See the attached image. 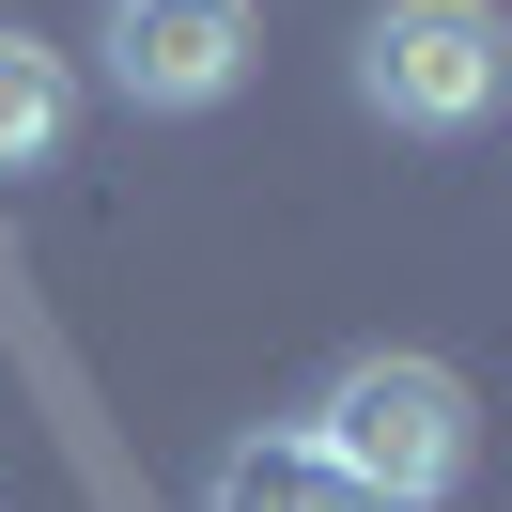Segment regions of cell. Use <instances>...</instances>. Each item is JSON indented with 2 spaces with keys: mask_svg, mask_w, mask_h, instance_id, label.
<instances>
[{
  "mask_svg": "<svg viewBox=\"0 0 512 512\" xmlns=\"http://www.w3.org/2000/svg\"><path fill=\"white\" fill-rule=\"evenodd\" d=\"M311 450H326L373 512H435L450 481H466V450H481L466 373H450V357H342L326 404H311Z\"/></svg>",
  "mask_w": 512,
  "mask_h": 512,
  "instance_id": "6da1fadb",
  "label": "cell"
},
{
  "mask_svg": "<svg viewBox=\"0 0 512 512\" xmlns=\"http://www.w3.org/2000/svg\"><path fill=\"white\" fill-rule=\"evenodd\" d=\"M497 94H512V16L497 0H388L373 32H357V109L404 125V140L497 125Z\"/></svg>",
  "mask_w": 512,
  "mask_h": 512,
  "instance_id": "7a4b0ae2",
  "label": "cell"
},
{
  "mask_svg": "<svg viewBox=\"0 0 512 512\" xmlns=\"http://www.w3.org/2000/svg\"><path fill=\"white\" fill-rule=\"evenodd\" d=\"M94 47H109V94L125 109H218V94H249L264 16L249 0H109Z\"/></svg>",
  "mask_w": 512,
  "mask_h": 512,
  "instance_id": "3957f363",
  "label": "cell"
},
{
  "mask_svg": "<svg viewBox=\"0 0 512 512\" xmlns=\"http://www.w3.org/2000/svg\"><path fill=\"white\" fill-rule=\"evenodd\" d=\"M78 140V63L47 32H0V187H16V171H47Z\"/></svg>",
  "mask_w": 512,
  "mask_h": 512,
  "instance_id": "277c9868",
  "label": "cell"
},
{
  "mask_svg": "<svg viewBox=\"0 0 512 512\" xmlns=\"http://www.w3.org/2000/svg\"><path fill=\"white\" fill-rule=\"evenodd\" d=\"M218 512H373V497H357L311 435H249V450L218 466Z\"/></svg>",
  "mask_w": 512,
  "mask_h": 512,
  "instance_id": "5b68a950",
  "label": "cell"
}]
</instances>
